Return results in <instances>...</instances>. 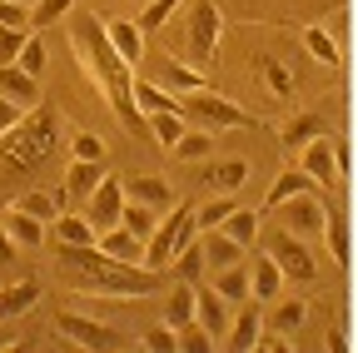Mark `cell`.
I'll return each instance as SVG.
<instances>
[{"label":"cell","mask_w":358,"mask_h":353,"mask_svg":"<svg viewBox=\"0 0 358 353\" xmlns=\"http://www.w3.org/2000/svg\"><path fill=\"white\" fill-rule=\"evenodd\" d=\"M70 50H75V60L90 70V80L100 85V95H105V105L129 124V129H140L145 124V110L134 105V65L115 50V40H110V25L95 15V10H70Z\"/></svg>","instance_id":"6da1fadb"},{"label":"cell","mask_w":358,"mask_h":353,"mask_svg":"<svg viewBox=\"0 0 358 353\" xmlns=\"http://www.w3.org/2000/svg\"><path fill=\"white\" fill-rule=\"evenodd\" d=\"M55 279L75 294L100 298H150L164 289V274L150 264H124L110 259L100 244H60V239H55Z\"/></svg>","instance_id":"7a4b0ae2"},{"label":"cell","mask_w":358,"mask_h":353,"mask_svg":"<svg viewBox=\"0 0 358 353\" xmlns=\"http://www.w3.org/2000/svg\"><path fill=\"white\" fill-rule=\"evenodd\" d=\"M60 140H65V120L50 105L25 110V120L0 135V189H10V185L30 180L35 169H45L55 159Z\"/></svg>","instance_id":"3957f363"},{"label":"cell","mask_w":358,"mask_h":353,"mask_svg":"<svg viewBox=\"0 0 358 353\" xmlns=\"http://www.w3.org/2000/svg\"><path fill=\"white\" fill-rule=\"evenodd\" d=\"M219 6L214 0H185V15H179V30H174V55L189 60V65H214L219 55Z\"/></svg>","instance_id":"277c9868"},{"label":"cell","mask_w":358,"mask_h":353,"mask_svg":"<svg viewBox=\"0 0 358 353\" xmlns=\"http://www.w3.org/2000/svg\"><path fill=\"white\" fill-rule=\"evenodd\" d=\"M194 234H199V209H194L189 199H174V204L159 214L155 234L145 239V264H150V269H159V274H169V264L179 259V249H185Z\"/></svg>","instance_id":"5b68a950"},{"label":"cell","mask_w":358,"mask_h":353,"mask_svg":"<svg viewBox=\"0 0 358 353\" xmlns=\"http://www.w3.org/2000/svg\"><path fill=\"white\" fill-rule=\"evenodd\" d=\"M179 115H185L189 124H199V129H209V135H229V129L259 124L244 105L224 100L219 90H189V95H179Z\"/></svg>","instance_id":"8992f818"},{"label":"cell","mask_w":358,"mask_h":353,"mask_svg":"<svg viewBox=\"0 0 358 353\" xmlns=\"http://www.w3.org/2000/svg\"><path fill=\"white\" fill-rule=\"evenodd\" d=\"M274 214H279V224H284L289 234H299V239H308V244L329 239V204L319 199V189H313V194H299V199H284Z\"/></svg>","instance_id":"52a82bcc"},{"label":"cell","mask_w":358,"mask_h":353,"mask_svg":"<svg viewBox=\"0 0 358 353\" xmlns=\"http://www.w3.org/2000/svg\"><path fill=\"white\" fill-rule=\"evenodd\" d=\"M259 244L279 259V269L289 274V284H313V279H319V264H313V254H308V239L289 234L284 224H279L274 234H268V239L259 234Z\"/></svg>","instance_id":"ba28073f"},{"label":"cell","mask_w":358,"mask_h":353,"mask_svg":"<svg viewBox=\"0 0 358 353\" xmlns=\"http://www.w3.org/2000/svg\"><path fill=\"white\" fill-rule=\"evenodd\" d=\"M299 169H308L313 180H319V189H334V185L343 180V154H338L334 140L313 135L308 145H299Z\"/></svg>","instance_id":"9c48e42d"},{"label":"cell","mask_w":358,"mask_h":353,"mask_svg":"<svg viewBox=\"0 0 358 353\" xmlns=\"http://www.w3.org/2000/svg\"><path fill=\"white\" fill-rule=\"evenodd\" d=\"M55 333L70 338L75 348H124V333L100 329L95 319H85V314H60V319H55Z\"/></svg>","instance_id":"30bf717a"},{"label":"cell","mask_w":358,"mask_h":353,"mask_svg":"<svg viewBox=\"0 0 358 353\" xmlns=\"http://www.w3.org/2000/svg\"><path fill=\"white\" fill-rule=\"evenodd\" d=\"M124 204H129V194H124V180H100V189L85 199V214H90V224L95 229H110V224H120L124 219Z\"/></svg>","instance_id":"8fae6325"},{"label":"cell","mask_w":358,"mask_h":353,"mask_svg":"<svg viewBox=\"0 0 358 353\" xmlns=\"http://www.w3.org/2000/svg\"><path fill=\"white\" fill-rule=\"evenodd\" d=\"M259 333H264V308H259V298H244L239 308H234V319H229V329H224V338H219V348H259Z\"/></svg>","instance_id":"7c38bea8"},{"label":"cell","mask_w":358,"mask_h":353,"mask_svg":"<svg viewBox=\"0 0 358 353\" xmlns=\"http://www.w3.org/2000/svg\"><path fill=\"white\" fill-rule=\"evenodd\" d=\"M150 70H155V85H164L169 95H189V90H204V70H199V65H189V60H179L174 50H169V55H159Z\"/></svg>","instance_id":"4fadbf2b"},{"label":"cell","mask_w":358,"mask_h":353,"mask_svg":"<svg viewBox=\"0 0 358 353\" xmlns=\"http://www.w3.org/2000/svg\"><path fill=\"white\" fill-rule=\"evenodd\" d=\"M284 284H289V274L279 269V259L268 254V249L249 259V294H254L259 303H274V298L284 294Z\"/></svg>","instance_id":"5bb4252c"},{"label":"cell","mask_w":358,"mask_h":353,"mask_svg":"<svg viewBox=\"0 0 358 353\" xmlns=\"http://www.w3.org/2000/svg\"><path fill=\"white\" fill-rule=\"evenodd\" d=\"M194 298H199V314H194V319H199L214 338H224V329H229V319H234V308H239V303H229L214 284H194Z\"/></svg>","instance_id":"9a60e30c"},{"label":"cell","mask_w":358,"mask_h":353,"mask_svg":"<svg viewBox=\"0 0 358 353\" xmlns=\"http://www.w3.org/2000/svg\"><path fill=\"white\" fill-rule=\"evenodd\" d=\"M124 194L134 199V204H150V209H169L179 194H174V185L164 180V174H129V180H124Z\"/></svg>","instance_id":"2e32d148"},{"label":"cell","mask_w":358,"mask_h":353,"mask_svg":"<svg viewBox=\"0 0 358 353\" xmlns=\"http://www.w3.org/2000/svg\"><path fill=\"white\" fill-rule=\"evenodd\" d=\"M249 180V159H214L209 169H199V189L209 194H234Z\"/></svg>","instance_id":"e0dca14e"},{"label":"cell","mask_w":358,"mask_h":353,"mask_svg":"<svg viewBox=\"0 0 358 353\" xmlns=\"http://www.w3.org/2000/svg\"><path fill=\"white\" fill-rule=\"evenodd\" d=\"M0 95L20 100L25 110L45 105V90H40V75H30L25 65H0Z\"/></svg>","instance_id":"ac0fdd59"},{"label":"cell","mask_w":358,"mask_h":353,"mask_svg":"<svg viewBox=\"0 0 358 353\" xmlns=\"http://www.w3.org/2000/svg\"><path fill=\"white\" fill-rule=\"evenodd\" d=\"M110 259H124V264H145V239L140 234H134L129 224H124V219H120V224H110V229H100V239H95Z\"/></svg>","instance_id":"d6986e66"},{"label":"cell","mask_w":358,"mask_h":353,"mask_svg":"<svg viewBox=\"0 0 358 353\" xmlns=\"http://www.w3.org/2000/svg\"><path fill=\"white\" fill-rule=\"evenodd\" d=\"M0 224H6V229H10V239H15L20 249H40L45 239H50V224H45V219H35V214H25L20 204H15V209H6V214H0Z\"/></svg>","instance_id":"ffe728a7"},{"label":"cell","mask_w":358,"mask_h":353,"mask_svg":"<svg viewBox=\"0 0 358 353\" xmlns=\"http://www.w3.org/2000/svg\"><path fill=\"white\" fill-rule=\"evenodd\" d=\"M40 303V284L35 279H15V284H0V324H15L20 314Z\"/></svg>","instance_id":"44dd1931"},{"label":"cell","mask_w":358,"mask_h":353,"mask_svg":"<svg viewBox=\"0 0 358 353\" xmlns=\"http://www.w3.org/2000/svg\"><path fill=\"white\" fill-rule=\"evenodd\" d=\"M100 180H105V159H75L70 169H65V199H90L100 189Z\"/></svg>","instance_id":"7402d4cb"},{"label":"cell","mask_w":358,"mask_h":353,"mask_svg":"<svg viewBox=\"0 0 358 353\" xmlns=\"http://www.w3.org/2000/svg\"><path fill=\"white\" fill-rule=\"evenodd\" d=\"M194 314H199L194 284H189V279H174V289L164 294V324H169V329H185V324H194Z\"/></svg>","instance_id":"603a6c76"},{"label":"cell","mask_w":358,"mask_h":353,"mask_svg":"<svg viewBox=\"0 0 358 353\" xmlns=\"http://www.w3.org/2000/svg\"><path fill=\"white\" fill-rule=\"evenodd\" d=\"M313 189H319V180H313L308 169H289V174H279V180L268 185L264 204H268V209H279L284 199H299V194H313Z\"/></svg>","instance_id":"cb8c5ba5"},{"label":"cell","mask_w":358,"mask_h":353,"mask_svg":"<svg viewBox=\"0 0 358 353\" xmlns=\"http://www.w3.org/2000/svg\"><path fill=\"white\" fill-rule=\"evenodd\" d=\"M249 249L239 244V239H229L224 229H204V259H209V274L214 269H229V264H239Z\"/></svg>","instance_id":"d4e9b609"},{"label":"cell","mask_w":358,"mask_h":353,"mask_svg":"<svg viewBox=\"0 0 358 353\" xmlns=\"http://www.w3.org/2000/svg\"><path fill=\"white\" fill-rule=\"evenodd\" d=\"M303 319H308V303L303 298H274V308L264 314V329H279V333H299L303 329Z\"/></svg>","instance_id":"484cf974"},{"label":"cell","mask_w":358,"mask_h":353,"mask_svg":"<svg viewBox=\"0 0 358 353\" xmlns=\"http://www.w3.org/2000/svg\"><path fill=\"white\" fill-rule=\"evenodd\" d=\"M105 25H110L115 50H120L129 65H140V60H145V30H140V20H105Z\"/></svg>","instance_id":"4316f807"},{"label":"cell","mask_w":358,"mask_h":353,"mask_svg":"<svg viewBox=\"0 0 358 353\" xmlns=\"http://www.w3.org/2000/svg\"><path fill=\"white\" fill-rule=\"evenodd\" d=\"M219 229L229 234V239H239L244 249H254V244H259V234H264V214H259V209H244V204H239V209H234L229 219H224Z\"/></svg>","instance_id":"83f0119b"},{"label":"cell","mask_w":358,"mask_h":353,"mask_svg":"<svg viewBox=\"0 0 358 353\" xmlns=\"http://www.w3.org/2000/svg\"><path fill=\"white\" fill-rule=\"evenodd\" d=\"M229 303H244V298H254L249 294V259H239V264H229V269H214V279H209Z\"/></svg>","instance_id":"f1b7e54d"},{"label":"cell","mask_w":358,"mask_h":353,"mask_svg":"<svg viewBox=\"0 0 358 353\" xmlns=\"http://www.w3.org/2000/svg\"><path fill=\"white\" fill-rule=\"evenodd\" d=\"M50 234H55L60 244H95V239H100V229L90 224V214H70V209L50 224Z\"/></svg>","instance_id":"f546056e"},{"label":"cell","mask_w":358,"mask_h":353,"mask_svg":"<svg viewBox=\"0 0 358 353\" xmlns=\"http://www.w3.org/2000/svg\"><path fill=\"white\" fill-rule=\"evenodd\" d=\"M169 274H174V279H189V284H199V279L209 274V259H204V244H199V239H189L185 249H179V259L169 264Z\"/></svg>","instance_id":"4dcf8cb0"},{"label":"cell","mask_w":358,"mask_h":353,"mask_svg":"<svg viewBox=\"0 0 358 353\" xmlns=\"http://www.w3.org/2000/svg\"><path fill=\"white\" fill-rule=\"evenodd\" d=\"M299 40H303V50H308L313 60H324V65H334V70L343 65V50L334 45V35H329L324 25H303V35H299Z\"/></svg>","instance_id":"1f68e13d"},{"label":"cell","mask_w":358,"mask_h":353,"mask_svg":"<svg viewBox=\"0 0 358 353\" xmlns=\"http://www.w3.org/2000/svg\"><path fill=\"white\" fill-rule=\"evenodd\" d=\"M134 105H140L145 115H159V110H179V95H169L155 80H134Z\"/></svg>","instance_id":"d6a6232c"},{"label":"cell","mask_w":358,"mask_h":353,"mask_svg":"<svg viewBox=\"0 0 358 353\" xmlns=\"http://www.w3.org/2000/svg\"><path fill=\"white\" fill-rule=\"evenodd\" d=\"M185 129H189V120L179 115V110H159V115H150V135L159 140V150H174Z\"/></svg>","instance_id":"836d02e7"},{"label":"cell","mask_w":358,"mask_h":353,"mask_svg":"<svg viewBox=\"0 0 358 353\" xmlns=\"http://www.w3.org/2000/svg\"><path fill=\"white\" fill-rule=\"evenodd\" d=\"M15 204H20L25 214H35V219H45V224H55V219L65 214V209H60V194H50V189H25V194H20Z\"/></svg>","instance_id":"e575fe53"},{"label":"cell","mask_w":358,"mask_h":353,"mask_svg":"<svg viewBox=\"0 0 358 353\" xmlns=\"http://www.w3.org/2000/svg\"><path fill=\"white\" fill-rule=\"evenodd\" d=\"M75 6H80V0H35V6H30V25H35V30H50V25L70 20Z\"/></svg>","instance_id":"d590c367"},{"label":"cell","mask_w":358,"mask_h":353,"mask_svg":"<svg viewBox=\"0 0 358 353\" xmlns=\"http://www.w3.org/2000/svg\"><path fill=\"white\" fill-rule=\"evenodd\" d=\"M209 150H214L209 129H199V124H194V129H185V135H179V145L169 150V159H204Z\"/></svg>","instance_id":"8d00e7d4"},{"label":"cell","mask_w":358,"mask_h":353,"mask_svg":"<svg viewBox=\"0 0 358 353\" xmlns=\"http://www.w3.org/2000/svg\"><path fill=\"white\" fill-rule=\"evenodd\" d=\"M234 209H239V199H234V194H214L209 204H199V229H219Z\"/></svg>","instance_id":"74e56055"},{"label":"cell","mask_w":358,"mask_h":353,"mask_svg":"<svg viewBox=\"0 0 358 353\" xmlns=\"http://www.w3.org/2000/svg\"><path fill=\"white\" fill-rule=\"evenodd\" d=\"M313 135H324V120H319V115H299L294 124L279 129V140H284V145H308Z\"/></svg>","instance_id":"f35d334b"},{"label":"cell","mask_w":358,"mask_h":353,"mask_svg":"<svg viewBox=\"0 0 358 353\" xmlns=\"http://www.w3.org/2000/svg\"><path fill=\"white\" fill-rule=\"evenodd\" d=\"M179 6H185V0H150V6L140 10V30L150 35V30H159V25H169Z\"/></svg>","instance_id":"ab89813d"},{"label":"cell","mask_w":358,"mask_h":353,"mask_svg":"<svg viewBox=\"0 0 358 353\" xmlns=\"http://www.w3.org/2000/svg\"><path fill=\"white\" fill-rule=\"evenodd\" d=\"M124 224L134 229V234H140V239H150L155 234V224H159V209H150V204H124Z\"/></svg>","instance_id":"60d3db41"},{"label":"cell","mask_w":358,"mask_h":353,"mask_svg":"<svg viewBox=\"0 0 358 353\" xmlns=\"http://www.w3.org/2000/svg\"><path fill=\"white\" fill-rule=\"evenodd\" d=\"M25 30L20 25H0V65H15L20 60V50H25Z\"/></svg>","instance_id":"b9f144b4"},{"label":"cell","mask_w":358,"mask_h":353,"mask_svg":"<svg viewBox=\"0 0 358 353\" xmlns=\"http://www.w3.org/2000/svg\"><path fill=\"white\" fill-rule=\"evenodd\" d=\"M214 343H219V338H214V333H209V329H204L199 319L179 329V348H199V353H204V348H214Z\"/></svg>","instance_id":"7bdbcfd3"},{"label":"cell","mask_w":358,"mask_h":353,"mask_svg":"<svg viewBox=\"0 0 358 353\" xmlns=\"http://www.w3.org/2000/svg\"><path fill=\"white\" fill-rule=\"evenodd\" d=\"M45 60H50V55H45V45H40V40H35V35H30V40H25V50H20V60H15V65H25L30 75H45Z\"/></svg>","instance_id":"ee69618b"},{"label":"cell","mask_w":358,"mask_h":353,"mask_svg":"<svg viewBox=\"0 0 358 353\" xmlns=\"http://www.w3.org/2000/svg\"><path fill=\"white\" fill-rule=\"evenodd\" d=\"M75 159H105V140L100 135H75Z\"/></svg>","instance_id":"f6af8a7d"},{"label":"cell","mask_w":358,"mask_h":353,"mask_svg":"<svg viewBox=\"0 0 358 353\" xmlns=\"http://www.w3.org/2000/svg\"><path fill=\"white\" fill-rule=\"evenodd\" d=\"M20 120H25V105L10 100V95H0V135H6V129H15Z\"/></svg>","instance_id":"bcb514c9"},{"label":"cell","mask_w":358,"mask_h":353,"mask_svg":"<svg viewBox=\"0 0 358 353\" xmlns=\"http://www.w3.org/2000/svg\"><path fill=\"white\" fill-rule=\"evenodd\" d=\"M0 25H20V30H30V6H15V0H0Z\"/></svg>","instance_id":"7dc6e473"},{"label":"cell","mask_w":358,"mask_h":353,"mask_svg":"<svg viewBox=\"0 0 358 353\" xmlns=\"http://www.w3.org/2000/svg\"><path fill=\"white\" fill-rule=\"evenodd\" d=\"M145 348H164V353L179 348V329H169V324H164V329H150V333H145Z\"/></svg>","instance_id":"c3c4849f"},{"label":"cell","mask_w":358,"mask_h":353,"mask_svg":"<svg viewBox=\"0 0 358 353\" xmlns=\"http://www.w3.org/2000/svg\"><path fill=\"white\" fill-rule=\"evenodd\" d=\"M15 259V239H10V229L0 224V264H10Z\"/></svg>","instance_id":"681fc988"},{"label":"cell","mask_w":358,"mask_h":353,"mask_svg":"<svg viewBox=\"0 0 358 353\" xmlns=\"http://www.w3.org/2000/svg\"><path fill=\"white\" fill-rule=\"evenodd\" d=\"M15 6H35V0H15Z\"/></svg>","instance_id":"f907efd6"}]
</instances>
